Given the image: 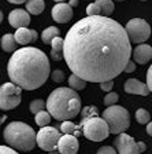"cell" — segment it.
Masks as SVG:
<instances>
[{"label": "cell", "mask_w": 152, "mask_h": 154, "mask_svg": "<svg viewBox=\"0 0 152 154\" xmlns=\"http://www.w3.org/2000/svg\"><path fill=\"white\" fill-rule=\"evenodd\" d=\"M62 55L70 70L86 83H103L124 72L132 57V45L119 22L88 15L70 28Z\"/></svg>", "instance_id": "6da1fadb"}, {"label": "cell", "mask_w": 152, "mask_h": 154, "mask_svg": "<svg viewBox=\"0 0 152 154\" xmlns=\"http://www.w3.org/2000/svg\"><path fill=\"white\" fill-rule=\"evenodd\" d=\"M7 72L11 83L22 90L33 91L45 84L51 66L45 52L36 47H23L16 50L10 58Z\"/></svg>", "instance_id": "7a4b0ae2"}, {"label": "cell", "mask_w": 152, "mask_h": 154, "mask_svg": "<svg viewBox=\"0 0 152 154\" xmlns=\"http://www.w3.org/2000/svg\"><path fill=\"white\" fill-rule=\"evenodd\" d=\"M45 107L58 121L71 120L81 112V98L77 91L71 90L70 87H60L49 94Z\"/></svg>", "instance_id": "3957f363"}, {"label": "cell", "mask_w": 152, "mask_h": 154, "mask_svg": "<svg viewBox=\"0 0 152 154\" xmlns=\"http://www.w3.org/2000/svg\"><path fill=\"white\" fill-rule=\"evenodd\" d=\"M3 138L14 150L30 151L36 146V132L30 125L22 121L10 122L4 128Z\"/></svg>", "instance_id": "277c9868"}, {"label": "cell", "mask_w": 152, "mask_h": 154, "mask_svg": "<svg viewBox=\"0 0 152 154\" xmlns=\"http://www.w3.org/2000/svg\"><path fill=\"white\" fill-rule=\"evenodd\" d=\"M101 119L108 125L110 134H121L125 132L130 127V114L125 107L118 105L107 106V109L103 112Z\"/></svg>", "instance_id": "5b68a950"}, {"label": "cell", "mask_w": 152, "mask_h": 154, "mask_svg": "<svg viewBox=\"0 0 152 154\" xmlns=\"http://www.w3.org/2000/svg\"><path fill=\"white\" fill-rule=\"evenodd\" d=\"M79 125L82 129V135L89 140L101 142L107 139L110 135L107 122L99 116H91V117L82 119Z\"/></svg>", "instance_id": "8992f818"}, {"label": "cell", "mask_w": 152, "mask_h": 154, "mask_svg": "<svg viewBox=\"0 0 152 154\" xmlns=\"http://www.w3.org/2000/svg\"><path fill=\"white\" fill-rule=\"evenodd\" d=\"M125 30H126V35L129 37V42L136 43V44L145 43L151 36V26L143 18L130 19L125 26Z\"/></svg>", "instance_id": "52a82bcc"}, {"label": "cell", "mask_w": 152, "mask_h": 154, "mask_svg": "<svg viewBox=\"0 0 152 154\" xmlns=\"http://www.w3.org/2000/svg\"><path fill=\"white\" fill-rule=\"evenodd\" d=\"M22 88L14 83H4L0 85V110H13L21 103Z\"/></svg>", "instance_id": "ba28073f"}, {"label": "cell", "mask_w": 152, "mask_h": 154, "mask_svg": "<svg viewBox=\"0 0 152 154\" xmlns=\"http://www.w3.org/2000/svg\"><path fill=\"white\" fill-rule=\"evenodd\" d=\"M60 135L62 134H59V131L54 127H49V125L41 127V129L36 134V144L44 151L56 150V144Z\"/></svg>", "instance_id": "9c48e42d"}, {"label": "cell", "mask_w": 152, "mask_h": 154, "mask_svg": "<svg viewBox=\"0 0 152 154\" xmlns=\"http://www.w3.org/2000/svg\"><path fill=\"white\" fill-rule=\"evenodd\" d=\"M114 144H115V147H117L118 154H140L137 142L130 135L124 134V132L118 134Z\"/></svg>", "instance_id": "30bf717a"}, {"label": "cell", "mask_w": 152, "mask_h": 154, "mask_svg": "<svg viewBox=\"0 0 152 154\" xmlns=\"http://www.w3.org/2000/svg\"><path fill=\"white\" fill-rule=\"evenodd\" d=\"M78 140L77 136L71 134H64L60 135L59 140H58L56 149L60 154H77L78 151Z\"/></svg>", "instance_id": "8fae6325"}, {"label": "cell", "mask_w": 152, "mask_h": 154, "mask_svg": "<svg viewBox=\"0 0 152 154\" xmlns=\"http://www.w3.org/2000/svg\"><path fill=\"white\" fill-rule=\"evenodd\" d=\"M8 22L13 28H26L30 23V14L23 8H15L8 15Z\"/></svg>", "instance_id": "7c38bea8"}, {"label": "cell", "mask_w": 152, "mask_h": 154, "mask_svg": "<svg viewBox=\"0 0 152 154\" xmlns=\"http://www.w3.org/2000/svg\"><path fill=\"white\" fill-rule=\"evenodd\" d=\"M73 7H70L64 2L55 4V7L52 8V18H54V21H56L59 23L69 22L70 19L73 18Z\"/></svg>", "instance_id": "4fadbf2b"}, {"label": "cell", "mask_w": 152, "mask_h": 154, "mask_svg": "<svg viewBox=\"0 0 152 154\" xmlns=\"http://www.w3.org/2000/svg\"><path fill=\"white\" fill-rule=\"evenodd\" d=\"M124 90H125V92H127V94H132V95H141V96H147V95H149V92H151L145 84L139 81V80H136V79H127V80L125 81Z\"/></svg>", "instance_id": "5bb4252c"}, {"label": "cell", "mask_w": 152, "mask_h": 154, "mask_svg": "<svg viewBox=\"0 0 152 154\" xmlns=\"http://www.w3.org/2000/svg\"><path fill=\"white\" fill-rule=\"evenodd\" d=\"M13 36H14L15 43L22 44V45H26V44H29V43H34L38 37L37 32L33 30V29H28V26H26V28H18L15 35H13Z\"/></svg>", "instance_id": "9a60e30c"}, {"label": "cell", "mask_w": 152, "mask_h": 154, "mask_svg": "<svg viewBox=\"0 0 152 154\" xmlns=\"http://www.w3.org/2000/svg\"><path fill=\"white\" fill-rule=\"evenodd\" d=\"M133 58L134 62L140 65H145L147 62H149L152 58L151 45L145 44V43H140L139 45H136V48L133 50Z\"/></svg>", "instance_id": "2e32d148"}, {"label": "cell", "mask_w": 152, "mask_h": 154, "mask_svg": "<svg viewBox=\"0 0 152 154\" xmlns=\"http://www.w3.org/2000/svg\"><path fill=\"white\" fill-rule=\"evenodd\" d=\"M51 58L54 59V61H60L63 55H62V50H63V38L60 37V36H56L51 40Z\"/></svg>", "instance_id": "e0dca14e"}, {"label": "cell", "mask_w": 152, "mask_h": 154, "mask_svg": "<svg viewBox=\"0 0 152 154\" xmlns=\"http://www.w3.org/2000/svg\"><path fill=\"white\" fill-rule=\"evenodd\" d=\"M26 11L33 15H38L41 14L45 8L44 0H26Z\"/></svg>", "instance_id": "ac0fdd59"}, {"label": "cell", "mask_w": 152, "mask_h": 154, "mask_svg": "<svg viewBox=\"0 0 152 154\" xmlns=\"http://www.w3.org/2000/svg\"><path fill=\"white\" fill-rule=\"evenodd\" d=\"M60 132L63 134H71L74 136H79L81 135V125H76L74 122H71L70 120H64L60 124Z\"/></svg>", "instance_id": "d6986e66"}, {"label": "cell", "mask_w": 152, "mask_h": 154, "mask_svg": "<svg viewBox=\"0 0 152 154\" xmlns=\"http://www.w3.org/2000/svg\"><path fill=\"white\" fill-rule=\"evenodd\" d=\"M0 44H1V48H3L4 52H14L16 47V43L14 40V36L11 33H6L3 37L0 38Z\"/></svg>", "instance_id": "ffe728a7"}, {"label": "cell", "mask_w": 152, "mask_h": 154, "mask_svg": "<svg viewBox=\"0 0 152 154\" xmlns=\"http://www.w3.org/2000/svg\"><path fill=\"white\" fill-rule=\"evenodd\" d=\"M96 4L100 8V15L103 17H110L111 14L114 13V2L112 0H96Z\"/></svg>", "instance_id": "44dd1931"}, {"label": "cell", "mask_w": 152, "mask_h": 154, "mask_svg": "<svg viewBox=\"0 0 152 154\" xmlns=\"http://www.w3.org/2000/svg\"><path fill=\"white\" fill-rule=\"evenodd\" d=\"M69 85L74 91H82V90H85L86 81L73 73V74H70V77H69Z\"/></svg>", "instance_id": "7402d4cb"}, {"label": "cell", "mask_w": 152, "mask_h": 154, "mask_svg": "<svg viewBox=\"0 0 152 154\" xmlns=\"http://www.w3.org/2000/svg\"><path fill=\"white\" fill-rule=\"evenodd\" d=\"M56 36H59V29L56 28V26H49V28L44 29L41 33V40L45 43V44H49L51 40L54 37H56Z\"/></svg>", "instance_id": "603a6c76"}, {"label": "cell", "mask_w": 152, "mask_h": 154, "mask_svg": "<svg viewBox=\"0 0 152 154\" xmlns=\"http://www.w3.org/2000/svg\"><path fill=\"white\" fill-rule=\"evenodd\" d=\"M34 121L36 124L41 128V127H45V125H49L51 122V114L48 112H44V110H40L34 114Z\"/></svg>", "instance_id": "cb8c5ba5"}, {"label": "cell", "mask_w": 152, "mask_h": 154, "mask_svg": "<svg viewBox=\"0 0 152 154\" xmlns=\"http://www.w3.org/2000/svg\"><path fill=\"white\" fill-rule=\"evenodd\" d=\"M136 120L139 124H147V122L151 120V114H149V112L147 109H139L136 112Z\"/></svg>", "instance_id": "d4e9b609"}, {"label": "cell", "mask_w": 152, "mask_h": 154, "mask_svg": "<svg viewBox=\"0 0 152 154\" xmlns=\"http://www.w3.org/2000/svg\"><path fill=\"white\" fill-rule=\"evenodd\" d=\"M45 109V102L43 99H34L32 100V103H30V106H29V110L33 113V114H36L37 112H40V110H44Z\"/></svg>", "instance_id": "484cf974"}, {"label": "cell", "mask_w": 152, "mask_h": 154, "mask_svg": "<svg viewBox=\"0 0 152 154\" xmlns=\"http://www.w3.org/2000/svg\"><path fill=\"white\" fill-rule=\"evenodd\" d=\"M82 114V119H86V117H91V116H99V110L96 106H85L81 112Z\"/></svg>", "instance_id": "4316f807"}, {"label": "cell", "mask_w": 152, "mask_h": 154, "mask_svg": "<svg viewBox=\"0 0 152 154\" xmlns=\"http://www.w3.org/2000/svg\"><path fill=\"white\" fill-rule=\"evenodd\" d=\"M118 99H119V95H118L117 92H108L107 95H106V98H104V105L106 106H111V105H115V103L118 102Z\"/></svg>", "instance_id": "83f0119b"}, {"label": "cell", "mask_w": 152, "mask_h": 154, "mask_svg": "<svg viewBox=\"0 0 152 154\" xmlns=\"http://www.w3.org/2000/svg\"><path fill=\"white\" fill-rule=\"evenodd\" d=\"M51 79H52L55 83H62V81L64 80V72L56 69V70L52 72V74H51Z\"/></svg>", "instance_id": "f1b7e54d"}, {"label": "cell", "mask_w": 152, "mask_h": 154, "mask_svg": "<svg viewBox=\"0 0 152 154\" xmlns=\"http://www.w3.org/2000/svg\"><path fill=\"white\" fill-rule=\"evenodd\" d=\"M86 14L88 15H100V8L96 3H91L86 7Z\"/></svg>", "instance_id": "f546056e"}, {"label": "cell", "mask_w": 152, "mask_h": 154, "mask_svg": "<svg viewBox=\"0 0 152 154\" xmlns=\"http://www.w3.org/2000/svg\"><path fill=\"white\" fill-rule=\"evenodd\" d=\"M99 84H100V90L106 91V92H110L114 88V80H107V81H103V83H99Z\"/></svg>", "instance_id": "4dcf8cb0"}, {"label": "cell", "mask_w": 152, "mask_h": 154, "mask_svg": "<svg viewBox=\"0 0 152 154\" xmlns=\"http://www.w3.org/2000/svg\"><path fill=\"white\" fill-rule=\"evenodd\" d=\"M97 154H117V150L112 146H101L97 150Z\"/></svg>", "instance_id": "1f68e13d"}, {"label": "cell", "mask_w": 152, "mask_h": 154, "mask_svg": "<svg viewBox=\"0 0 152 154\" xmlns=\"http://www.w3.org/2000/svg\"><path fill=\"white\" fill-rule=\"evenodd\" d=\"M134 70H136V62H134V61H130V59H129V62L126 63L124 72H125V73H133Z\"/></svg>", "instance_id": "d6a6232c"}, {"label": "cell", "mask_w": 152, "mask_h": 154, "mask_svg": "<svg viewBox=\"0 0 152 154\" xmlns=\"http://www.w3.org/2000/svg\"><path fill=\"white\" fill-rule=\"evenodd\" d=\"M0 154H18L13 147H10V146H3V144H0Z\"/></svg>", "instance_id": "836d02e7"}, {"label": "cell", "mask_w": 152, "mask_h": 154, "mask_svg": "<svg viewBox=\"0 0 152 154\" xmlns=\"http://www.w3.org/2000/svg\"><path fill=\"white\" fill-rule=\"evenodd\" d=\"M147 87H148V90L151 91L152 90V69L149 67L148 69V73H147Z\"/></svg>", "instance_id": "e575fe53"}, {"label": "cell", "mask_w": 152, "mask_h": 154, "mask_svg": "<svg viewBox=\"0 0 152 154\" xmlns=\"http://www.w3.org/2000/svg\"><path fill=\"white\" fill-rule=\"evenodd\" d=\"M137 146H139V151L140 153H144L147 149V144L144 143V142H137Z\"/></svg>", "instance_id": "d590c367"}, {"label": "cell", "mask_w": 152, "mask_h": 154, "mask_svg": "<svg viewBox=\"0 0 152 154\" xmlns=\"http://www.w3.org/2000/svg\"><path fill=\"white\" fill-rule=\"evenodd\" d=\"M78 3H79V0H70L67 4H69L70 7H77L78 6Z\"/></svg>", "instance_id": "8d00e7d4"}, {"label": "cell", "mask_w": 152, "mask_h": 154, "mask_svg": "<svg viewBox=\"0 0 152 154\" xmlns=\"http://www.w3.org/2000/svg\"><path fill=\"white\" fill-rule=\"evenodd\" d=\"M147 134H148L149 135V136H151V135H152V124H151V122H147Z\"/></svg>", "instance_id": "74e56055"}, {"label": "cell", "mask_w": 152, "mask_h": 154, "mask_svg": "<svg viewBox=\"0 0 152 154\" xmlns=\"http://www.w3.org/2000/svg\"><path fill=\"white\" fill-rule=\"evenodd\" d=\"M7 2H10V3H14V4H22V3H25L26 0H7Z\"/></svg>", "instance_id": "f35d334b"}, {"label": "cell", "mask_w": 152, "mask_h": 154, "mask_svg": "<svg viewBox=\"0 0 152 154\" xmlns=\"http://www.w3.org/2000/svg\"><path fill=\"white\" fill-rule=\"evenodd\" d=\"M49 154H60L59 151H56V150H52V151H49Z\"/></svg>", "instance_id": "ab89813d"}, {"label": "cell", "mask_w": 152, "mask_h": 154, "mask_svg": "<svg viewBox=\"0 0 152 154\" xmlns=\"http://www.w3.org/2000/svg\"><path fill=\"white\" fill-rule=\"evenodd\" d=\"M1 21H3V13L0 11V22H1Z\"/></svg>", "instance_id": "60d3db41"}, {"label": "cell", "mask_w": 152, "mask_h": 154, "mask_svg": "<svg viewBox=\"0 0 152 154\" xmlns=\"http://www.w3.org/2000/svg\"><path fill=\"white\" fill-rule=\"evenodd\" d=\"M55 2H58V3H62V2H66V0H55Z\"/></svg>", "instance_id": "b9f144b4"}, {"label": "cell", "mask_w": 152, "mask_h": 154, "mask_svg": "<svg viewBox=\"0 0 152 154\" xmlns=\"http://www.w3.org/2000/svg\"><path fill=\"white\" fill-rule=\"evenodd\" d=\"M141 2H147V0H141Z\"/></svg>", "instance_id": "7bdbcfd3"}, {"label": "cell", "mask_w": 152, "mask_h": 154, "mask_svg": "<svg viewBox=\"0 0 152 154\" xmlns=\"http://www.w3.org/2000/svg\"><path fill=\"white\" fill-rule=\"evenodd\" d=\"M118 2H122V0H118Z\"/></svg>", "instance_id": "ee69618b"}, {"label": "cell", "mask_w": 152, "mask_h": 154, "mask_svg": "<svg viewBox=\"0 0 152 154\" xmlns=\"http://www.w3.org/2000/svg\"><path fill=\"white\" fill-rule=\"evenodd\" d=\"M0 124H1V121H0Z\"/></svg>", "instance_id": "f6af8a7d"}]
</instances>
